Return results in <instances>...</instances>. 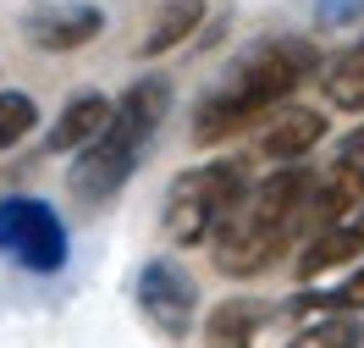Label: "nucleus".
<instances>
[{
  "instance_id": "1",
  "label": "nucleus",
  "mask_w": 364,
  "mask_h": 348,
  "mask_svg": "<svg viewBox=\"0 0 364 348\" xmlns=\"http://www.w3.org/2000/svg\"><path fill=\"white\" fill-rule=\"evenodd\" d=\"M315 78H320L315 39H304V33L254 39L249 50L232 56L227 72L215 78V89L193 105V116H188L193 144H199V149H215V144H232V139H243V133H254L282 100H293L298 89H309Z\"/></svg>"
},
{
  "instance_id": "2",
  "label": "nucleus",
  "mask_w": 364,
  "mask_h": 348,
  "mask_svg": "<svg viewBox=\"0 0 364 348\" xmlns=\"http://www.w3.org/2000/svg\"><path fill=\"white\" fill-rule=\"evenodd\" d=\"M309 183H315V172L304 161H287V166H276L271 177L249 183V194L205 238L210 255H215V271L232 282H254V277H265L293 243H304L309 238V216H304Z\"/></svg>"
},
{
  "instance_id": "3",
  "label": "nucleus",
  "mask_w": 364,
  "mask_h": 348,
  "mask_svg": "<svg viewBox=\"0 0 364 348\" xmlns=\"http://www.w3.org/2000/svg\"><path fill=\"white\" fill-rule=\"evenodd\" d=\"M171 100H177L171 72H144V78H133L127 89L116 94L105 127H100L83 149H72L67 194L77 199V205L100 210V205H111L116 194L127 188V177H133L138 166H144V155H149L155 133L166 127Z\"/></svg>"
},
{
  "instance_id": "4",
  "label": "nucleus",
  "mask_w": 364,
  "mask_h": 348,
  "mask_svg": "<svg viewBox=\"0 0 364 348\" xmlns=\"http://www.w3.org/2000/svg\"><path fill=\"white\" fill-rule=\"evenodd\" d=\"M249 166L237 155H221V161H205V166H188L171 177L166 188V205H160V227L177 249H199L210 238V227L227 216L243 194H249Z\"/></svg>"
},
{
  "instance_id": "5",
  "label": "nucleus",
  "mask_w": 364,
  "mask_h": 348,
  "mask_svg": "<svg viewBox=\"0 0 364 348\" xmlns=\"http://www.w3.org/2000/svg\"><path fill=\"white\" fill-rule=\"evenodd\" d=\"M0 255L23 265L28 277H61L72 260L61 210L50 199H33V194H6L0 199Z\"/></svg>"
},
{
  "instance_id": "6",
  "label": "nucleus",
  "mask_w": 364,
  "mask_h": 348,
  "mask_svg": "<svg viewBox=\"0 0 364 348\" xmlns=\"http://www.w3.org/2000/svg\"><path fill=\"white\" fill-rule=\"evenodd\" d=\"M133 299H138V315L155 326L160 337H188L199 326V282L171 255H155L138 265Z\"/></svg>"
},
{
  "instance_id": "7",
  "label": "nucleus",
  "mask_w": 364,
  "mask_h": 348,
  "mask_svg": "<svg viewBox=\"0 0 364 348\" xmlns=\"http://www.w3.org/2000/svg\"><path fill=\"white\" fill-rule=\"evenodd\" d=\"M100 33H105V11L89 0H45L23 11V39L39 56H77Z\"/></svg>"
},
{
  "instance_id": "8",
  "label": "nucleus",
  "mask_w": 364,
  "mask_h": 348,
  "mask_svg": "<svg viewBox=\"0 0 364 348\" xmlns=\"http://www.w3.org/2000/svg\"><path fill=\"white\" fill-rule=\"evenodd\" d=\"M331 133V116L320 105H298V100H282L259 127H254V144L271 166H287V161H309L320 144Z\"/></svg>"
},
{
  "instance_id": "9",
  "label": "nucleus",
  "mask_w": 364,
  "mask_h": 348,
  "mask_svg": "<svg viewBox=\"0 0 364 348\" xmlns=\"http://www.w3.org/2000/svg\"><path fill=\"white\" fill-rule=\"evenodd\" d=\"M304 216H309V232L331 227V221H348V216H364V161L337 155V161L309 183V205H304Z\"/></svg>"
},
{
  "instance_id": "10",
  "label": "nucleus",
  "mask_w": 364,
  "mask_h": 348,
  "mask_svg": "<svg viewBox=\"0 0 364 348\" xmlns=\"http://www.w3.org/2000/svg\"><path fill=\"white\" fill-rule=\"evenodd\" d=\"M271 304L265 299H249V293H232V299L210 304L199 315V337L205 348H254V337L271 326Z\"/></svg>"
},
{
  "instance_id": "11",
  "label": "nucleus",
  "mask_w": 364,
  "mask_h": 348,
  "mask_svg": "<svg viewBox=\"0 0 364 348\" xmlns=\"http://www.w3.org/2000/svg\"><path fill=\"white\" fill-rule=\"evenodd\" d=\"M364 255V216H348V221H331V227H315L304 243H298L293 277L315 282L320 271H337V265H353Z\"/></svg>"
},
{
  "instance_id": "12",
  "label": "nucleus",
  "mask_w": 364,
  "mask_h": 348,
  "mask_svg": "<svg viewBox=\"0 0 364 348\" xmlns=\"http://www.w3.org/2000/svg\"><path fill=\"white\" fill-rule=\"evenodd\" d=\"M205 17H210L205 0H160L149 28H144V39H138V56H144V61H160V56H171V50L193 45L199 28H205Z\"/></svg>"
},
{
  "instance_id": "13",
  "label": "nucleus",
  "mask_w": 364,
  "mask_h": 348,
  "mask_svg": "<svg viewBox=\"0 0 364 348\" xmlns=\"http://www.w3.org/2000/svg\"><path fill=\"white\" fill-rule=\"evenodd\" d=\"M111 94H100V89H83V94H72L67 105H61V116L50 122V139L45 149L50 155H72V149H83V144L105 127V116H111Z\"/></svg>"
},
{
  "instance_id": "14",
  "label": "nucleus",
  "mask_w": 364,
  "mask_h": 348,
  "mask_svg": "<svg viewBox=\"0 0 364 348\" xmlns=\"http://www.w3.org/2000/svg\"><path fill=\"white\" fill-rule=\"evenodd\" d=\"M320 94L331 111H364V39L337 50L331 61H320Z\"/></svg>"
},
{
  "instance_id": "15",
  "label": "nucleus",
  "mask_w": 364,
  "mask_h": 348,
  "mask_svg": "<svg viewBox=\"0 0 364 348\" xmlns=\"http://www.w3.org/2000/svg\"><path fill=\"white\" fill-rule=\"evenodd\" d=\"M287 310H293V315H315V310H359V315H364V255L353 260V271H348L337 288H309V293H298Z\"/></svg>"
},
{
  "instance_id": "16",
  "label": "nucleus",
  "mask_w": 364,
  "mask_h": 348,
  "mask_svg": "<svg viewBox=\"0 0 364 348\" xmlns=\"http://www.w3.org/2000/svg\"><path fill=\"white\" fill-rule=\"evenodd\" d=\"M287 348H364V315L359 310H331L326 321L304 326Z\"/></svg>"
},
{
  "instance_id": "17",
  "label": "nucleus",
  "mask_w": 364,
  "mask_h": 348,
  "mask_svg": "<svg viewBox=\"0 0 364 348\" xmlns=\"http://www.w3.org/2000/svg\"><path fill=\"white\" fill-rule=\"evenodd\" d=\"M33 127H39V100L23 89H0V155L33 139Z\"/></svg>"
},
{
  "instance_id": "18",
  "label": "nucleus",
  "mask_w": 364,
  "mask_h": 348,
  "mask_svg": "<svg viewBox=\"0 0 364 348\" xmlns=\"http://www.w3.org/2000/svg\"><path fill=\"white\" fill-rule=\"evenodd\" d=\"M364 17V0H315V28H348Z\"/></svg>"
},
{
  "instance_id": "19",
  "label": "nucleus",
  "mask_w": 364,
  "mask_h": 348,
  "mask_svg": "<svg viewBox=\"0 0 364 348\" xmlns=\"http://www.w3.org/2000/svg\"><path fill=\"white\" fill-rule=\"evenodd\" d=\"M342 155H353V161H364V122L353 127V133H348V139H342Z\"/></svg>"
}]
</instances>
